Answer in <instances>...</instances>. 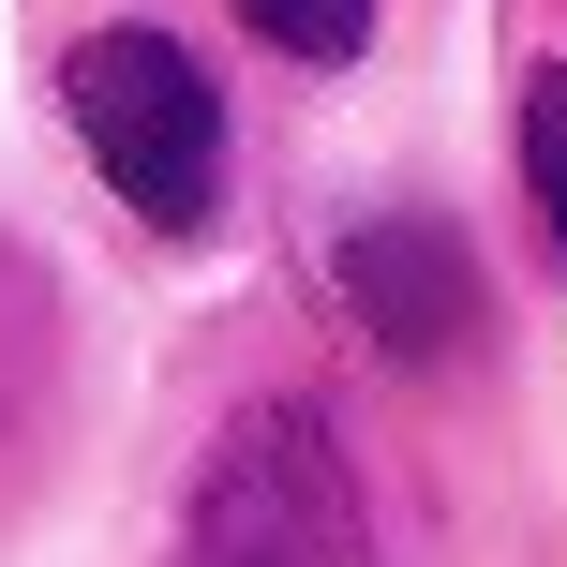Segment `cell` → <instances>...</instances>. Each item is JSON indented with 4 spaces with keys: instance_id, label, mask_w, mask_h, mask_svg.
<instances>
[{
    "instance_id": "cell-1",
    "label": "cell",
    "mask_w": 567,
    "mask_h": 567,
    "mask_svg": "<svg viewBox=\"0 0 567 567\" xmlns=\"http://www.w3.org/2000/svg\"><path fill=\"white\" fill-rule=\"evenodd\" d=\"M195 567H373V493H359V449L313 389H269L209 433L195 463V508H179Z\"/></svg>"
},
{
    "instance_id": "cell-2",
    "label": "cell",
    "mask_w": 567,
    "mask_h": 567,
    "mask_svg": "<svg viewBox=\"0 0 567 567\" xmlns=\"http://www.w3.org/2000/svg\"><path fill=\"white\" fill-rule=\"evenodd\" d=\"M60 120H75V150L105 165V195L135 209V225H209L225 209V90H209V60L179 45V30H75L60 45Z\"/></svg>"
},
{
    "instance_id": "cell-3",
    "label": "cell",
    "mask_w": 567,
    "mask_h": 567,
    "mask_svg": "<svg viewBox=\"0 0 567 567\" xmlns=\"http://www.w3.org/2000/svg\"><path fill=\"white\" fill-rule=\"evenodd\" d=\"M343 313H359L389 359H463L493 313L478 255H463V225H433V209H373V225H343Z\"/></svg>"
},
{
    "instance_id": "cell-4",
    "label": "cell",
    "mask_w": 567,
    "mask_h": 567,
    "mask_svg": "<svg viewBox=\"0 0 567 567\" xmlns=\"http://www.w3.org/2000/svg\"><path fill=\"white\" fill-rule=\"evenodd\" d=\"M523 195H538L553 269H567V60H538V75H523Z\"/></svg>"
},
{
    "instance_id": "cell-5",
    "label": "cell",
    "mask_w": 567,
    "mask_h": 567,
    "mask_svg": "<svg viewBox=\"0 0 567 567\" xmlns=\"http://www.w3.org/2000/svg\"><path fill=\"white\" fill-rule=\"evenodd\" d=\"M239 30L284 60H359L373 45V0H239Z\"/></svg>"
}]
</instances>
